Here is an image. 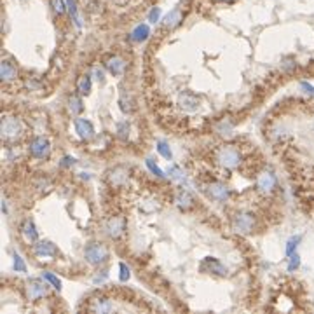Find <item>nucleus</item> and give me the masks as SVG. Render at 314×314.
I'll list each match as a JSON object with an SVG mask.
<instances>
[{"mask_svg":"<svg viewBox=\"0 0 314 314\" xmlns=\"http://www.w3.org/2000/svg\"><path fill=\"white\" fill-rule=\"evenodd\" d=\"M0 131H2V138H4L5 142H16V140H19L23 135V124L18 117L7 115V117L2 119Z\"/></svg>","mask_w":314,"mask_h":314,"instance_id":"f257e3e1","label":"nucleus"},{"mask_svg":"<svg viewBox=\"0 0 314 314\" xmlns=\"http://www.w3.org/2000/svg\"><path fill=\"white\" fill-rule=\"evenodd\" d=\"M217 162L225 169H236L241 164V154L234 147H222L217 152Z\"/></svg>","mask_w":314,"mask_h":314,"instance_id":"f03ea898","label":"nucleus"},{"mask_svg":"<svg viewBox=\"0 0 314 314\" xmlns=\"http://www.w3.org/2000/svg\"><path fill=\"white\" fill-rule=\"evenodd\" d=\"M84 258L89 262L91 265H100L103 262H107L108 258V250L100 243H91L84 250Z\"/></svg>","mask_w":314,"mask_h":314,"instance_id":"7ed1b4c3","label":"nucleus"},{"mask_svg":"<svg viewBox=\"0 0 314 314\" xmlns=\"http://www.w3.org/2000/svg\"><path fill=\"white\" fill-rule=\"evenodd\" d=\"M30 156L35 157V159H47L51 154V143L47 142L44 136H35V138L30 142Z\"/></svg>","mask_w":314,"mask_h":314,"instance_id":"20e7f679","label":"nucleus"},{"mask_svg":"<svg viewBox=\"0 0 314 314\" xmlns=\"http://www.w3.org/2000/svg\"><path fill=\"white\" fill-rule=\"evenodd\" d=\"M199 271L204 274H213V276H227V267L222 264L218 258L215 257H206L199 264Z\"/></svg>","mask_w":314,"mask_h":314,"instance_id":"39448f33","label":"nucleus"},{"mask_svg":"<svg viewBox=\"0 0 314 314\" xmlns=\"http://www.w3.org/2000/svg\"><path fill=\"white\" fill-rule=\"evenodd\" d=\"M46 279H39V278H33L28 281V286H26V292H28V299L32 302H39L40 299H44L47 293V286H46Z\"/></svg>","mask_w":314,"mask_h":314,"instance_id":"423d86ee","label":"nucleus"},{"mask_svg":"<svg viewBox=\"0 0 314 314\" xmlns=\"http://www.w3.org/2000/svg\"><path fill=\"white\" fill-rule=\"evenodd\" d=\"M253 225L255 220L250 213H237L232 220V227H234L236 232H239V234H250L253 231Z\"/></svg>","mask_w":314,"mask_h":314,"instance_id":"0eeeda50","label":"nucleus"},{"mask_svg":"<svg viewBox=\"0 0 314 314\" xmlns=\"http://www.w3.org/2000/svg\"><path fill=\"white\" fill-rule=\"evenodd\" d=\"M124 231H126L124 217H112L110 220L105 224V232H107L110 237H114V239L121 237V236L124 234Z\"/></svg>","mask_w":314,"mask_h":314,"instance_id":"6e6552de","label":"nucleus"},{"mask_svg":"<svg viewBox=\"0 0 314 314\" xmlns=\"http://www.w3.org/2000/svg\"><path fill=\"white\" fill-rule=\"evenodd\" d=\"M74 126H75V133L78 135V138L91 140L94 136V126L89 119H75Z\"/></svg>","mask_w":314,"mask_h":314,"instance_id":"1a4fd4ad","label":"nucleus"},{"mask_svg":"<svg viewBox=\"0 0 314 314\" xmlns=\"http://www.w3.org/2000/svg\"><path fill=\"white\" fill-rule=\"evenodd\" d=\"M206 192H208V196H210L211 199L218 201V203H224V201L229 197L227 185H225V183H222V182L210 183V185H208V189H206Z\"/></svg>","mask_w":314,"mask_h":314,"instance_id":"9d476101","label":"nucleus"},{"mask_svg":"<svg viewBox=\"0 0 314 314\" xmlns=\"http://www.w3.org/2000/svg\"><path fill=\"white\" fill-rule=\"evenodd\" d=\"M276 183H278L276 182V176L272 175L271 171H264V173H260L257 178V189L260 190V192L267 194V192H272V190H274Z\"/></svg>","mask_w":314,"mask_h":314,"instance_id":"9b49d317","label":"nucleus"},{"mask_svg":"<svg viewBox=\"0 0 314 314\" xmlns=\"http://www.w3.org/2000/svg\"><path fill=\"white\" fill-rule=\"evenodd\" d=\"M33 253H35L37 257H42V258L56 257L58 248L54 246L51 241H37V244L33 246Z\"/></svg>","mask_w":314,"mask_h":314,"instance_id":"f8f14e48","label":"nucleus"},{"mask_svg":"<svg viewBox=\"0 0 314 314\" xmlns=\"http://www.w3.org/2000/svg\"><path fill=\"white\" fill-rule=\"evenodd\" d=\"M105 67H107V70L110 72L112 75H122L126 67H128V63H126V60L121 56H110L105 61Z\"/></svg>","mask_w":314,"mask_h":314,"instance_id":"ddd939ff","label":"nucleus"},{"mask_svg":"<svg viewBox=\"0 0 314 314\" xmlns=\"http://www.w3.org/2000/svg\"><path fill=\"white\" fill-rule=\"evenodd\" d=\"M178 105H180V108L185 112H196L197 108H199V100H197L192 93H183V94H180V98H178Z\"/></svg>","mask_w":314,"mask_h":314,"instance_id":"4468645a","label":"nucleus"},{"mask_svg":"<svg viewBox=\"0 0 314 314\" xmlns=\"http://www.w3.org/2000/svg\"><path fill=\"white\" fill-rule=\"evenodd\" d=\"M182 21H183V12L180 11V9H173V11L168 12L166 18L162 19V26H164L166 30H173V28H176Z\"/></svg>","mask_w":314,"mask_h":314,"instance_id":"2eb2a0df","label":"nucleus"},{"mask_svg":"<svg viewBox=\"0 0 314 314\" xmlns=\"http://www.w3.org/2000/svg\"><path fill=\"white\" fill-rule=\"evenodd\" d=\"M89 311L103 314V313H110V311H114V306H112V302L107 299V297H98V299H94L93 302H91Z\"/></svg>","mask_w":314,"mask_h":314,"instance_id":"dca6fc26","label":"nucleus"},{"mask_svg":"<svg viewBox=\"0 0 314 314\" xmlns=\"http://www.w3.org/2000/svg\"><path fill=\"white\" fill-rule=\"evenodd\" d=\"M0 77H2V80H5V82L14 80V78L18 77V70H16V67L11 61H2V65H0Z\"/></svg>","mask_w":314,"mask_h":314,"instance_id":"f3484780","label":"nucleus"},{"mask_svg":"<svg viewBox=\"0 0 314 314\" xmlns=\"http://www.w3.org/2000/svg\"><path fill=\"white\" fill-rule=\"evenodd\" d=\"M21 234L25 236V239L30 241V243H35L39 239V232H37V227L32 220H25L21 225Z\"/></svg>","mask_w":314,"mask_h":314,"instance_id":"a211bd4d","label":"nucleus"},{"mask_svg":"<svg viewBox=\"0 0 314 314\" xmlns=\"http://www.w3.org/2000/svg\"><path fill=\"white\" fill-rule=\"evenodd\" d=\"M175 203H176V206H178L180 210H189V208L194 206V197L190 196L187 190H180V192L176 194V197H175Z\"/></svg>","mask_w":314,"mask_h":314,"instance_id":"6ab92c4d","label":"nucleus"},{"mask_svg":"<svg viewBox=\"0 0 314 314\" xmlns=\"http://www.w3.org/2000/svg\"><path fill=\"white\" fill-rule=\"evenodd\" d=\"M108 178H110L112 185H122V183L128 180V171H126L124 168H115V169H112V171H110Z\"/></svg>","mask_w":314,"mask_h":314,"instance_id":"aec40b11","label":"nucleus"},{"mask_svg":"<svg viewBox=\"0 0 314 314\" xmlns=\"http://www.w3.org/2000/svg\"><path fill=\"white\" fill-rule=\"evenodd\" d=\"M149 35H150L149 25H138L131 32V39L135 40V42H145V40L149 39Z\"/></svg>","mask_w":314,"mask_h":314,"instance_id":"412c9836","label":"nucleus"},{"mask_svg":"<svg viewBox=\"0 0 314 314\" xmlns=\"http://www.w3.org/2000/svg\"><path fill=\"white\" fill-rule=\"evenodd\" d=\"M91 87H93V80H91V75H80L77 80V91L80 94H89Z\"/></svg>","mask_w":314,"mask_h":314,"instance_id":"4be33fe9","label":"nucleus"},{"mask_svg":"<svg viewBox=\"0 0 314 314\" xmlns=\"http://www.w3.org/2000/svg\"><path fill=\"white\" fill-rule=\"evenodd\" d=\"M67 11L70 12L75 26L80 28V26H82V19H80V16H78V9H77V4H75V0H67Z\"/></svg>","mask_w":314,"mask_h":314,"instance_id":"5701e85b","label":"nucleus"},{"mask_svg":"<svg viewBox=\"0 0 314 314\" xmlns=\"http://www.w3.org/2000/svg\"><path fill=\"white\" fill-rule=\"evenodd\" d=\"M68 110L72 112V114H80V112L84 110V105H82V100L77 96V94H72L70 98H68Z\"/></svg>","mask_w":314,"mask_h":314,"instance_id":"b1692460","label":"nucleus"},{"mask_svg":"<svg viewBox=\"0 0 314 314\" xmlns=\"http://www.w3.org/2000/svg\"><path fill=\"white\" fill-rule=\"evenodd\" d=\"M168 176L171 180H175V182H185V173L182 171L180 166H171L168 169Z\"/></svg>","mask_w":314,"mask_h":314,"instance_id":"393cba45","label":"nucleus"},{"mask_svg":"<svg viewBox=\"0 0 314 314\" xmlns=\"http://www.w3.org/2000/svg\"><path fill=\"white\" fill-rule=\"evenodd\" d=\"M42 278L46 279L47 283H49L53 288H56L58 292H61V281L58 279V276H54L53 272H49V271H46V272H42Z\"/></svg>","mask_w":314,"mask_h":314,"instance_id":"a878e982","label":"nucleus"},{"mask_svg":"<svg viewBox=\"0 0 314 314\" xmlns=\"http://www.w3.org/2000/svg\"><path fill=\"white\" fill-rule=\"evenodd\" d=\"M302 241V236H293V237H290L288 243H286V255H293L297 250V246H299V243Z\"/></svg>","mask_w":314,"mask_h":314,"instance_id":"bb28decb","label":"nucleus"},{"mask_svg":"<svg viewBox=\"0 0 314 314\" xmlns=\"http://www.w3.org/2000/svg\"><path fill=\"white\" fill-rule=\"evenodd\" d=\"M157 152L161 154L164 159H171L173 157V152H171V149H169V145L166 142H157Z\"/></svg>","mask_w":314,"mask_h":314,"instance_id":"cd10ccee","label":"nucleus"},{"mask_svg":"<svg viewBox=\"0 0 314 314\" xmlns=\"http://www.w3.org/2000/svg\"><path fill=\"white\" fill-rule=\"evenodd\" d=\"M51 7L58 16L67 11V0H51Z\"/></svg>","mask_w":314,"mask_h":314,"instance_id":"c85d7f7f","label":"nucleus"},{"mask_svg":"<svg viewBox=\"0 0 314 314\" xmlns=\"http://www.w3.org/2000/svg\"><path fill=\"white\" fill-rule=\"evenodd\" d=\"M147 168H149L150 169V171H152L154 173V175H156L157 176V178H166V175H164V171H162V169L161 168H159V166H157L156 164V162H154L152 161V159H147Z\"/></svg>","mask_w":314,"mask_h":314,"instance_id":"c756f323","label":"nucleus"},{"mask_svg":"<svg viewBox=\"0 0 314 314\" xmlns=\"http://www.w3.org/2000/svg\"><path fill=\"white\" fill-rule=\"evenodd\" d=\"M12 258H14V262H12V265H14V271L16 272H26V264H25V260L21 258V255L14 253V255H12Z\"/></svg>","mask_w":314,"mask_h":314,"instance_id":"7c9ffc66","label":"nucleus"},{"mask_svg":"<svg viewBox=\"0 0 314 314\" xmlns=\"http://www.w3.org/2000/svg\"><path fill=\"white\" fill-rule=\"evenodd\" d=\"M119 103H121V110L124 112V114H131V112L135 110V107H133V100H131V98L122 96Z\"/></svg>","mask_w":314,"mask_h":314,"instance_id":"2f4dec72","label":"nucleus"},{"mask_svg":"<svg viewBox=\"0 0 314 314\" xmlns=\"http://www.w3.org/2000/svg\"><path fill=\"white\" fill-rule=\"evenodd\" d=\"M119 271H121V272H119V279H121L122 283H126L129 278H131V272H129V267H128L126 264H122V262L119 264Z\"/></svg>","mask_w":314,"mask_h":314,"instance_id":"473e14b6","label":"nucleus"},{"mask_svg":"<svg viewBox=\"0 0 314 314\" xmlns=\"http://www.w3.org/2000/svg\"><path fill=\"white\" fill-rule=\"evenodd\" d=\"M299 265H300V257L297 253H293L292 258H290V262H288V271L293 272L297 267H299Z\"/></svg>","mask_w":314,"mask_h":314,"instance_id":"72a5a7b5","label":"nucleus"},{"mask_svg":"<svg viewBox=\"0 0 314 314\" xmlns=\"http://www.w3.org/2000/svg\"><path fill=\"white\" fill-rule=\"evenodd\" d=\"M159 16H161V9H159V7H154L152 11H150V14H149V21H150V23L159 21Z\"/></svg>","mask_w":314,"mask_h":314,"instance_id":"f704fd0d","label":"nucleus"},{"mask_svg":"<svg viewBox=\"0 0 314 314\" xmlns=\"http://www.w3.org/2000/svg\"><path fill=\"white\" fill-rule=\"evenodd\" d=\"M84 4H86V7L89 9L91 12H94L98 9V0H84Z\"/></svg>","mask_w":314,"mask_h":314,"instance_id":"c9c22d12","label":"nucleus"},{"mask_svg":"<svg viewBox=\"0 0 314 314\" xmlns=\"http://www.w3.org/2000/svg\"><path fill=\"white\" fill-rule=\"evenodd\" d=\"M300 87H302V89H306V93H309V94H314V87L311 86V84H307V82H302V84H300Z\"/></svg>","mask_w":314,"mask_h":314,"instance_id":"e433bc0d","label":"nucleus"},{"mask_svg":"<svg viewBox=\"0 0 314 314\" xmlns=\"http://www.w3.org/2000/svg\"><path fill=\"white\" fill-rule=\"evenodd\" d=\"M74 162H75L74 157H63V161H61V166L65 168V166H70V164H74Z\"/></svg>","mask_w":314,"mask_h":314,"instance_id":"4c0bfd02","label":"nucleus"},{"mask_svg":"<svg viewBox=\"0 0 314 314\" xmlns=\"http://www.w3.org/2000/svg\"><path fill=\"white\" fill-rule=\"evenodd\" d=\"M107 276H108L107 272H103V274H101V276L98 274V276H94V279H93V281H94V283H103L105 279H107Z\"/></svg>","mask_w":314,"mask_h":314,"instance_id":"58836bf2","label":"nucleus"},{"mask_svg":"<svg viewBox=\"0 0 314 314\" xmlns=\"http://www.w3.org/2000/svg\"><path fill=\"white\" fill-rule=\"evenodd\" d=\"M217 2H232V0H217Z\"/></svg>","mask_w":314,"mask_h":314,"instance_id":"ea45409f","label":"nucleus"}]
</instances>
